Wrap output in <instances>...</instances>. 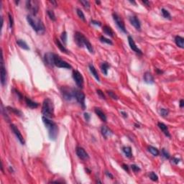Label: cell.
<instances>
[{"label":"cell","mask_w":184,"mask_h":184,"mask_svg":"<svg viewBox=\"0 0 184 184\" xmlns=\"http://www.w3.org/2000/svg\"><path fill=\"white\" fill-rule=\"evenodd\" d=\"M42 122L45 124V127L48 130V135L51 140H55L57 137V134H58V127L55 123L50 120L49 118L42 117Z\"/></svg>","instance_id":"obj_1"},{"label":"cell","mask_w":184,"mask_h":184,"mask_svg":"<svg viewBox=\"0 0 184 184\" xmlns=\"http://www.w3.org/2000/svg\"><path fill=\"white\" fill-rule=\"evenodd\" d=\"M27 20L28 23L30 24V25L33 28V30L37 33H38L40 34L45 33V28L44 24H43L41 19H38V18H35L34 16L29 15L27 16Z\"/></svg>","instance_id":"obj_2"},{"label":"cell","mask_w":184,"mask_h":184,"mask_svg":"<svg viewBox=\"0 0 184 184\" xmlns=\"http://www.w3.org/2000/svg\"><path fill=\"white\" fill-rule=\"evenodd\" d=\"M74 40L78 47L82 48L83 46H85L87 48V50L89 51V53H94V48L91 42H89V40L82 33H80L79 32H76V33L74 34Z\"/></svg>","instance_id":"obj_3"},{"label":"cell","mask_w":184,"mask_h":184,"mask_svg":"<svg viewBox=\"0 0 184 184\" xmlns=\"http://www.w3.org/2000/svg\"><path fill=\"white\" fill-rule=\"evenodd\" d=\"M42 114L48 118H53L54 117V105L52 100L46 98L43 101L42 107Z\"/></svg>","instance_id":"obj_4"},{"label":"cell","mask_w":184,"mask_h":184,"mask_svg":"<svg viewBox=\"0 0 184 184\" xmlns=\"http://www.w3.org/2000/svg\"><path fill=\"white\" fill-rule=\"evenodd\" d=\"M26 7L28 10H30L32 16H35L39 10V2L36 0L33 1H27Z\"/></svg>","instance_id":"obj_5"},{"label":"cell","mask_w":184,"mask_h":184,"mask_svg":"<svg viewBox=\"0 0 184 184\" xmlns=\"http://www.w3.org/2000/svg\"><path fill=\"white\" fill-rule=\"evenodd\" d=\"M54 65L56 66L57 68H66L69 69L71 68V65L65 61L62 60L60 57L59 55H57L56 54L54 55Z\"/></svg>","instance_id":"obj_6"},{"label":"cell","mask_w":184,"mask_h":184,"mask_svg":"<svg viewBox=\"0 0 184 184\" xmlns=\"http://www.w3.org/2000/svg\"><path fill=\"white\" fill-rule=\"evenodd\" d=\"M74 98L76 99L78 103H80V105L83 107V109L86 108V104H85L86 96L83 92L78 89H74Z\"/></svg>","instance_id":"obj_7"},{"label":"cell","mask_w":184,"mask_h":184,"mask_svg":"<svg viewBox=\"0 0 184 184\" xmlns=\"http://www.w3.org/2000/svg\"><path fill=\"white\" fill-rule=\"evenodd\" d=\"M63 97L65 100L70 101L74 98V88H70L66 86H63L61 89Z\"/></svg>","instance_id":"obj_8"},{"label":"cell","mask_w":184,"mask_h":184,"mask_svg":"<svg viewBox=\"0 0 184 184\" xmlns=\"http://www.w3.org/2000/svg\"><path fill=\"white\" fill-rule=\"evenodd\" d=\"M112 17H113V19H114V21L116 23V25H117V27H119L123 32L126 33L125 25H124V22L123 19L121 18V17L117 13H113L112 14Z\"/></svg>","instance_id":"obj_9"},{"label":"cell","mask_w":184,"mask_h":184,"mask_svg":"<svg viewBox=\"0 0 184 184\" xmlns=\"http://www.w3.org/2000/svg\"><path fill=\"white\" fill-rule=\"evenodd\" d=\"M73 78L76 85L78 86V88H82L84 86V77L81 75V73L77 71V70H74L73 71Z\"/></svg>","instance_id":"obj_10"},{"label":"cell","mask_w":184,"mask_h":184,"mask_svg":"<svg viewBox=\"0 0 184 184\" xmlns=\"http://www.w3.org/2000/svg\"><path fill=\"white\" fill-rule=\"evenodd\" d=\"M7 71L4 66V58H3V53H2V58H1V84L4 86L7 83Z\"/></svg>","instance_id":"obj_11"},{"label":"cell","mask_w":184,"mask_h":184,"mask_svg":"<svg viewBox=\"0 0 184 184\" xmlns=\"http://www.w3.org/2000/svg\"><path fill=\"white\" fill-rule=\"evenodd\" d=\"M10 127H11L12 132H14V134H15L16 137L17 138V140H19V142H20L22 145H24L25 144V140H24L23 136L22 135V134H21L20 131L19 130V129H18L15 124H12L10 125Z\"/></svg>","instance_id":"obj_12"},{"label":"cell","mask_w":184,"mask_h":184,"mask_svg":"<svg viewBox=\"0 0 184 184\" xmlns=\"http://www.w3.org/2000/svg\"><path fill=\"white\" fill-rule=\"evenodd\" d=\"M76 153L77 156L78 158H80L82 160H86L89 158L88 154L86 153V151L85 150L83 147H77L76 150Z\"/></svg>","instance_id":"obj_13"},{"label":"cell","mask_w":184,"mask_h":184,"mask_svg":"<svg viewBox=\"0 0 184 184\" xmlns=\"http://www.w3.org/2000/svg\"><path fill=\"white\" fill-rule=\"evenodd\" d=\"M128 42H129L130 47V48L132 50L134 51L136 53L139 54V55H142V50H140V48H138V47L136 45V44L134 42V40L131 36H128Z\"/></svg>","instance_id":"obj_14"},{"label":"cell","mask_w":184,"mask_h":184,"mask_svg":"<svg viewBox=\"0 0 184 184\" xmlns=\"http://www.w3.org/2000/svg\"><path fill=\"white\" fill-rule=\"evenodd\" d=\"M54 55L55 54L53 53H47L44 55V60L46 64L50 65V66H53L54 65Z\"/></svg>","instance_id":"obj_15"},{"label":"cell","mask_w":184,"mask_h":184,"mask_svg":"<svg viewBox=\"0 0 184 184\" xmlns=\"http://www.w3.org/2000/svg\"><path fill=\"white\" fill-rule=\"evenodd\" d=\"M130 22L132 24V25H133L136 30H141V24L140 22L136 16H132L130 17Z\"/></svg>","instance_id":"obj_16"},{"label":"cell","mask_w":184,"mask_h":184,"mask_svg":"<svg viewBox=\"0 0 184 184\" xmlns=\"http://www.w3.org/2000/svg\"><path fill=\"white\" fill-rule=\"evenodd\" d=\"M157 125H158L159 128L160 129L161 131L163 132V134H165L166 137H171V136H170V132H169L168 129V126H166L164 123L158 122L157 123Z\"/></svg>","instance_id":"obj_17"},{"label":"cell","mask_w":184,"mask_h":184,"mask_svg":"<svg viewBox=\"0 0 184 184\" xmlns=\"http://www.w3.org/2000/svg\"><path fill=\"white\" fill-rule=\"evenodd\" d=\"M144 80H145V83L148 84H154L153 76L150 72H146L144 74Z\"/></svg>","instance_id":"obj_18"},{"label":"cell","mask_w":184,"mask_h":184,"mask_svg":"<svg viewBox=\"0 0 184 184\" xmlns=\"http://www.w3.org/2000/svg\"><path fill=\"white\" fill-rule=\"evenodd\" d=\"M25 101L27 103V107H29L31 109H35V108H38L39 106V103L35 102L34 101H32L30 99V98H27V97H25Z\"/></svg>","instance_id":"obj_19"},{"label":"cell","mask_w":184,"mask_h":184,"mask_svg":"<svg viewBox=\"0 0 184 184\" xmlns=\"http://www.w3.org/2000/svg\"><path fill=\"white\" fill-rule=\"evenodd\" d=\"M94 111H95V113L96 114V115H97V116H98V117H99L100 119H101L103 122H107V116L105 115V114L103 113V111L100 109L99 108H95Z\"/></svg>","instance_id":"obj_20"},{"label":"cell","mask_w":184,"mask_h":184,"mask_svg":"<svg viewBox=\"0 0 184 184\" xmlns=\"http://www.w3.org/2000/svg\"><path fill=\"white\" fill-rule=\"evenodd\" d=\"M101 134H102L103 137L105 138V139H107L108 137L111 136V134H112L111 131L108 128L107 126H102L101 129Z\"/></svg>","instance_id":"obj_21"},{"label":"cell","mask_w":184,"mask_h":184,"mask_svg":"<svg viewBox=\"0 0 184 184\" xmlns=\"http://www.w3.org/2000/svg\"><path fill=\"white\" fill-rule=\"evenodd\" d=\"M88 68H89V70H90V71H91V73L92 75L94 76V77L96 80L99 82L100 81L99 76V73L97 72L96 69L95 68V67L92 65V64H89V65H88Z\"/></svg>","instance_id":"obj_22"},{"label":"cell","mask_w":184,"mask_h":184,"mask_svg":"<svg viewBox=\"0 0 184 184\" xmlns=\"http://www.w3.org/2000/svg\"><path fill=\"white\" fill-rule=\"evenodd\" d=\"M103 32L106 34H107L108 36H110L111 38H114V32L113 30L111 29V27L108 25H104L103 27Z\"/></svg>","instance_id":"obj_23"},{"label":"cell","mask_w":184,"mask_h":184,"mask_svg":"<svg viewBox=\"0 0 184 184\" xmlns=\"http://www.w3.org/2000/svg\"><path fill=\"white\" fill-rule=\"evenodd\" d=\"M175 42L178 47L180 48H184V39L180 36H176L175 38Z\"/></svg>","instance_id":"obj_24"},{"label":"cell","mask_w":184,"mask_h":184,"mask_svg":"<svg viewBox=\"0 0 184 184\" xmlns=\"http://www.w3.org/2000/svg\"><path fill=\"white\" fill-rule=\"evenodd\" d=\"M55 43H56V45H57V48L60 49V50H61L63 53H68V50H67L66 48H65V47L64 46V45L58 39H55Z\"/></svg>","instance_id":"obj_25"},{"label":"cell","mask_w":184,"mask_h":184,"mask_svg":"<svg viewBox=\"0 0 184 184\" xmlns=\"http://www.w3.org/2000/svg\"><path fill=\"white\" fill-rule=\"evenodd\" d=\"M110 65L107 62H103L101 64V72L104 74V75H107L108 73V70L109 68Z\"/></svg>","instance_id":"obj_26"},{"label":"cell","mask_w":184,"mask_h":184,"mask_svg":"<svg viewBox=\"0 0 184 184\" xmlns=\"http://www.w3.org/2000/svg\"><path fill=\"white\" fill-rule=\"evenodd\" d=\"M17 44L21 48H22L24 50H30V48H29L28 45H27V43H26V42L24 41L23 40H17Z\"/></svg>","instance_id":"obj_27"},{"label":"cell","mask_w":184,"mask_h":184,"mask_svg":"<svg viewBox=\"0 0 184 184\" xmlns=\"http://www.w3.org/2000/svg\"><path fill=\"white\" fill-rule=\"evenodd\" d=\"M123 153L126 155L127 157H132V149L129 146H126V147H123L122 148Z\"/></svg>","instance_id":"obj_28"},{"label":"cell","mask_w":184,"mask_h":184,"mask_svg":"<svg viewBox=\"0 0 184 184\" xmlns=\"http://www.w3.org/2000/svg\"><path fill=\"white\" fill-rule=\"evenodd\" d=\"M7 109L8 111H11L12 113H14V114H15L17 116H19V117H22V111L19 110L18 109H15V108H13V107H7Z\"/></svg>","instance_id":"obj_29"},{"label":"cell","mask_w":184,"mask_h":184,"mask_svg":"<svg viewBox=\"0 0 184 184\" xmlns=\"http://www.w3.org/2000/svg\"><path fill=\"white\" fill-rule=\"evenodd\" d=\"M148 151H149L150 153L152 154L153 155H154V156H157V155L160 154L159 150H158L156 147H153V146H149V147H148Z\"/></svg>","instance_id":"obj_30"},{"label":"cell","mask_w":184,"mask_h":184,"mask_svg":"<svg viewBox=\"0 0 184 184\" xmlns=\"http://www.w3.org/2000/svg\"><path fill=\"white\" fill-rule=\"evenodd\" d=\"M161 12H162V15L163 16V17H165V19H170V20L172 19V18H171V15H170V12H169L168 10H166L164 8H162Z\"/></svg>","instance_id":"obj_31"},{"label":"cell","mask_w":184,"mask_h":184,"mask_svg":"<svg viewBox=\"0 0 184 184\" xmlns=\"http://www.w3.org/2000/svg\"><path fill=\"white\" fill-rule=\"evenodd\" d=\"M100 41L101 42H103V43H107L108 45H113V42H111L109 39L103 37V36H101V37H100Z\"/></svg>","instance_id":"obj_32"},{"label":"cell","mask_w":184,"mask_h":184,"mask_svg":"<svg viewBox=\"0 0 184 184\" xmlns=\"http://www.w3.org/2000/svg\"><path fill=\"white\" fill-rule=\"evenodd\" d=\"M76 12H77V15H78V16L79 17V18H80V19H82L83 21H86V19H85V15H84V12H82V10L81 9H76Z\"/></svg>","instance_id":"obj_33"},{"label":"cell","mask_w":184,"mask_h":184,"mask_svg":"<svg viewBox=\"0 0 184 184\" xmlns=\"http://www.w3.org/2000/svg\"><path fill=\"white\" fill-rule=\"evenodd\" d=\"M47 13H48V16H49V17H50V19H51V20H53V21H55V20H56V17H55V13H54L53 11H52V10H48Z\"/></svg>","instance_id":"obj_34"},{"label":"cell","mask_w":184,"mask_h":184,"mask_svg":"<svg viewBox=\"0 0 184 184\" xmlns=\"http://www.w3.org/2000/svg\"><path fill=\"white\" fill-rule=\"evenodd\" d=\"M149 177L150 180H152L153 181H157L158 180V176L154 172H150Z\"/></svg>","instance_id":"obj_35"},{"label":"cell","mask_w":184,"mask_h":184,"mask_svg":"<svg viewBox=\"0 0 184 184\" xmlns=\"http://www.w3.org/2000/svg\"><path fill=\"white\" fill-rule=\"evenodd\" d=\"M61 40H62V42H63V45H66V42H67V32L64 31V32H63L61 34Z\"/></svg>","instance_id":"obj_36"},{"label":"cell","mask_w":184,"mask_h":184,"mask_svg":"<svg viewBox=\"0 0 184 184\" xmlns=\"http://www.w3.org/2000/svg\"><path fill=\"white\" fill-rule=\"evenodd\" d=\"M159 112H160L161 116H163V117H166L169 114V111L168 109H160L159 110Z\"/></svg>","instance_id":"obj_37"},{"label":"cell","mask_w":184,"mask_h":184,"mask_svg":"<svg viewBox=\"0 0 184 184\" xmlns=\"http://www.w3.org/2000/svg\"><path fill=\"white\" fill-rule=\"evenodd\" d=\"M80 3L84 6V7L86 8V9H88L90 8V3H89V2L86 1V0H84V1H80Z\"/></svg>","instance_id":"obj_38"},{"label":"cell","mask_w":184,"mask_h":184,"mask_svg":"<svg viewBox=\"0 0 184 184\" xmlns=\"http://www.w3.org/2000/svg\"><path fill=\"white\" fill-rule=\"evenodd\" d=\"M161 153H162V155L163 156V157H165V158H166V159H169L170 158V154L167 152V150L165 149H162V150H161Z\"/></svg>","instance_id":"obj_39"},{"label":"cell","mask_w":184,"mask_h":184,"mask_svg":"<svg viewBox=\"0 0 184 184\" xmlns=\"http://www.w3.org/2000/svg\"><path fill=\"white\" fill-rule=\"evenodd\" d=\"M8 17H9V27L10 28H12L14 25V19H13L12 15L10 13H8Z\"/></svg>","instance_id":"obj_40"},{"label":"cell","mask_w":184,"mask_h":184,"mask_svg":"<svg viewBox=\"0 0 184 184\" xmlns=\"http://www.w3.org/2000/svg\"><path fill=\"white\" fill-rule=\"evenodd\" d=\"M107 94L109 95V96L112 98L114 100H117L118 99V96H117L116 94H115V93H114L113 91H107Z\"/></svg>","instance_id":"obj_41"},{"label":"cell","mask_w":184,"mask_h":184,"mask_svg":"<svg viewBox=\"0 0 184 184\" xmlns=\"http://www.w3.org/2000/svg\"><path fill=\"white\" fill-rule=\"evenodd\" d=\"M131 167V168H132V170L134 171V172H140V170H141V169H140V168L139 167V166H137V165H134V164H133V165H132L130 166Z\"/></svg>","instance_id":"obj_42"},{"label":"cell","mask_w":184,"mask_h":184,"mask_svg":"<svg viewBox=\"0 0 184 184\" xmlns=\"http://www.w3.org/2000/svg\"><path fill=\"white\" fill-rule=\"evenodd\" d=\"M96 92H97V94H98V95L99 96V97L101 99H106V97L104 96V94H103V92L101 91V90H100V89H97L96 90Z\"/></svg>","instance_id":"obj_43"},{"label":"cell","mask_w":184,"mask_h":184,"mask_svg":"<svg viewBox=\"0 0 184 184\" xmlns=\"http://www.w3.org/2000/svg\"><path fill=\"white\" fill-rule=\"evenodd\" d=\"M84 117V119H86V121H87V122H88L90 120V119H91V115L89 114L88 113H87V112H85Z\"/></svg>","instance_id":"obj_44"},{"label":"cell","mask_w":184,"mask_h":184,"mask_svg":"<svg viewBox=\"0 0 184 184\" xmlns=\"http://www.w3.org/2000/svg\"><path fill=\"white\" fill-rule=\"evenodd\" d=\"M180 159H179V158H178V157H172V162L174 163V164H176V165H177V164H178L179 163V162H180Z\"/></svg>","instance_id":"obj_45"},{"label":"cell","mask_w":184,"mask_h":184,"mask_svg":"<svg viewBox=\"0 0 184 184\" xmlns=\"http://www.w3.org/2000/svg\"><path fill=\"white\" fill-rule=\"evenodd\" d=\"M91 24H93V25H96V26H99V27H100V26H101V23L100 22H98V21H96V20H91Z\"/></svg>","instance_id":"obj_46"},{"label":"cell","mask_w":184,"mask_h":184,"mask_svg":"<svg viewBox=\"0 0 184 184\" xmlns=\"http://www.w3.org/2000/svg\"><path fill=\"white\" fill-rule=\"evenodd\" d=\"M122 168L124 169L125 171H126V172H129V171H130V167L127 165H126V164H123Z\"/></svg>","instance_id":"obj_47"},{"label":"cell","mask_w":184,"mask_h":184,"mask_svg":"<svg viewBox=\"0 0 184 184\" xmlns=\"http://www.w3.org/2000/svg\"><path fill=\"white\" fill-rule=\"evenodd\" d=\"M16 91V94H17V96H19V99H23V96H22V94L19 93V91H17V90H15Z\"/></svg>","instance_id":"obj_48"},{"label":"cell","mask_w":184,"mask_h":184,"mask_svg":"<svg viewBox=\"0 0 184 184\" xmlns=\"http://www.w3.org/2000/svg\"><path fill=\"white\" fill-rule=\"evenodd\" d=\"M184 107V101L183 99H180V107L183 108Z\"/></svg>","instance_id":"obj_49"},{"label":"cell","mask_w":184,"mask_h":184,"mask_svg":"<svg viewBox=\"0 0 184 184\" xmlns=\"http://www.w3.org/2000/svg\"><path fill=\"white\" fill-rule=\"evenodd\" d=\"M106 175H107V176L108 177H109V178H111V179H112V178H113V176H112V175H111V172H107H107H106Z\"/></svg>","instance_id":"obj_50"},{"label":"cell","mask_w":184,"mask_h":184,"mask_svg":"<svg viewBox=\"0 0 184 184\" xmlns=\"http://www.w3.org/2000/svg\"><path fill=\"white\" fill-rule=\"evenodd\" d=\"M121 114H123V116H124V117H127V114H126V112H124V111H121Z\"/></svg>","instance_id":"obj_51"},{"label":"cell","mask_w":184,"mask_h":184,"mask_svg":"<svg viewBox=\"0 0 184 184\" xmlns=\"http://www.w3.org/2000/svg\"><path fill=\"white\" fill-rule=\"evenodd\" d=\"M142 2H143L144 4H147V6H150V2H147V1H143Z\"/></svg>","instance_id":"obj_52"},{"label":"cell","mask_w":184,"mask_h":184,"mask_svg":"<svg viewBox=\"0 0 184 184\" xmlns=\"http://www.w3.org/2000/svg\"><path fill=\"white\" fill-rule=\"evenodd\" d=\"M50 2L51 3V4H53L55 6V7L57 6V4H56V2H54V1H50Z\"/></svg>","instance_id":"obj_53"},{"label":"cell","mask_w":184,"mask_h":184,"mask_svg":"<svg viewBox=\"0 0 184 184\" xmlns=\"http://www.w3.org/2000/svg\"><path fill=\"white\" fill-rule=\"evenodd\" d=\"M156 71H157V72L158 73H163V71H159V69H156Z\"/></svg>","instance_id":"obj_54"},{"label":"cell","mask_w":184,"mask_h":184,"mask_svg":"<svg viewBox=\"0 0 184 184\" xmlns=\"http://www.w3.org/2000/svg\"><path fill=\"white\" fill-rule=\"evenodd\" d=\"M3 22H4V20H3V17H2V27L3 26Z\"/></svg>","instance_id":"obj_55"},{"label":"cell","mask_w":184,"mask_h":184,"mask_svg":"<svg viewBox=\"0 0 184 184\" xmlns=\"http://www.w3.org/2000/svg\"><path fill=\"white\" fill-rule=\"evenodd\" d=\"M130 3H132V4H136V2H134V1H132H132H130Z\"/></svg>","instance_id":"obj_56"},{"label":"cell","mask_w":184,"mask_h":184,"mask_svg":"<svg viewBox=\"0 0 184 184\" xmlns=\"http://www.w3.org/2000/svg\"><path fill=\"white\" fill-rule=\"evenodd\" d=\"M134 125L136 126V127H140V124H135Z\"/></svg>","instance_id":"obj_57"},{"label":"cell","mask_w":184,"mask_h":184,"mask_svg":"<svg viewBox=\"0 0 184 184\" xmlns=\"http://www.w3.org/2000/svg\"><path fill=\"white\" fill-rule=\"evenodd\" d=\"M96 4H99L100 3H101V2H100L99 1H96Z\"/></svg>","instance_id":"obj_58"}]
</instances>
